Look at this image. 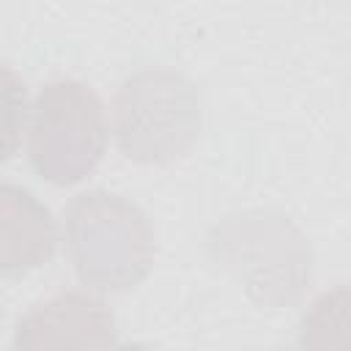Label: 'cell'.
Returning a JSON list of instances; mask_svg holds the SVG:
<instances>
[{"instance_id": "obj_7", "label": "cell", "mask_w": 351, "mask_h": 351, "mask_svg": "<svg viewBox=\"0 0 351 351\" xmlns=\"http://www.w3.org/2000/svg\"><path fill=\"white\" fill-rule=\"evenodd\" d=\"M299 351H351V285L321 291L299 318Z\"/></svg>"}, {"instance_id": "obj_9", "label": "cell", "mask_w": 351, "mask_h": 351, "mask_svg": "<svg viewBox=\"0 0 351 351\" xmlns=\"http://www.w3.org/2000/svg\"><path fill=\"white\" fill-rule=\"evenodd\" d=\"M110 351H154V348H148L143 343H115Z\"/></svg>"}, {"instance_id": "obj_4", "label": "cell", "mask_w": 351, "mask_h": 351, "mask_svg": "<svg viewBox=\"0 0 351 351\" xmlns=\"http://www.w3.org/2000/svg\"><path fill=\"white\" fill-rule=\"evenodd\" d=\"M107 137V110L90 85L71 77L41 85L25 134L27 159L38 178L55 186L80 184L99 167Z\"/></svg>"}, {"instance_id": "obj_3", "label": "cell", "mask_w": 351, "mask_h": 351, "mask_svg": "<svg viewBox=\"0 0 351 351\" xmlns=\"http://www.w3.org/2000/svg\"><path fill=\"white\" fill-rule=\"evenodd\" d=\"M200 126L203 104L197 85L178 69H137L112 96L110 132L129 162L173 165L192 151Z\"/></svg>"}, {"instance_id": "obj_8", "label": "cell", "mask_w": 351, "mask_h": 351, "mask_svg": "<svg viewBox=\"0 0 351 351\" xmlns=\"http://www.w3.org/2000/svg\"><path fill=\"white\" fill-rule=\"evenodd\" d=\"M3 101H5V159H11L27 134V121H30V104L25 82L16 77L11 63H3Z\"/></svg>"}, {"instance_id": "obj_1", "label": "cell", "mask_w": 351, "mask_h": 351, "mask_svg": "<svg viewBox=\"0 0 351 351\" xmlns=\"http://www.w3.org/2000/svg\"><path fill=\"white\" fill-rule=\"evenodd\" d=\"M66 255L88 291L123 293L140 285L156 255L148 214L110 189H88L71 197L63 217Z\"/></svg>"}, {"instance_id": "obj_5", "label": "cell", "mask_w": 351, "mask_h": 351, "mask_svg": "<svg viewBox=\"0 0 351 351\" xmlns=\"http://www.w3.org/2000/svg\"><path fill=\"white\" fill-rule=\"evenodd\" d=\"M112 310L90 291H58L27 307L11 337V351H110Z\"/></svg>"}, {"instance_id": "obj_2", "label": "cell", "mask_w": 351, "mask_h": 351, "mask_svg": "<svg viewBox=\"0 0 351 351\" xmlns=\"http://www.w3.org/2000/svg\"><path fill=\"white\" fill-rule=\"evenodd\" d=\"M208 255L269 310L296 304L313 280V250L304 233L277 211L225 217L208 230Z\"/></svg>"}, {"instance_id": "obj_6", "label": "cell", "mask_w": 351, "mask_h": 351, "mask_svg": "<svg viewBox=\"0 0 351 351\" xmlns=\"http://www.w3.org/2000/svg\"><path fill=\"white\" fill-rule=\"evenodd\" d=\"M60 233L52 211L25 186H0V271L25 274L52 261Z\"/></svg>"}]
</instances>
